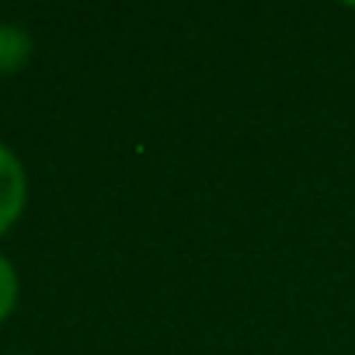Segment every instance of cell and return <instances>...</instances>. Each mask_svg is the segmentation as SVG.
<instances>
[{
	"label": "cell",
	"mask_w": 355,
	"mask_h": 355,
	"mask_svg": "<svg viewBox=\"0 0 355 355\" xmlns=\"http://www.w3.org/2000/svg\"><path fill=\"white\" fill-rule=\"evenodd\" d=\"M25 202H28L25 164L8 143H0V234H8L18 223V216L25 213Z\"/></svg>",
	"instance_id": "6da1fadb"
},
{
	"label": "cell",
	"mask_w": 355,
	"mask_h": 355,
	"mask_svg": "<svg viewBox=\"0 0 355 355\" xmlns=\"http://www.w3.org/2000/svg\"><path fill=\"white\" fill-rule=\"evenodd\" d=\"M15 306H18V272L8 254H0V324L11 317Z\"/></svg>",
	"instance_id": "3957f363"
},
{
	"label": "cell",
	"mask_w": 355,
	"mask_h": 355,
	"mask_svg": "<svg viewBox=\"0 0 355 355\" xmlns=\"http://www.w3.org/2000/svg\"><path fill=\"white\" fill-rule=\"evenodd\" d=\"M28 56H32V35L15 21H0V73L21 70Z\"/></svg>",
	"instance_id": "7a4b0ae2"
}]
</instances>
